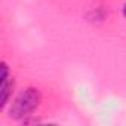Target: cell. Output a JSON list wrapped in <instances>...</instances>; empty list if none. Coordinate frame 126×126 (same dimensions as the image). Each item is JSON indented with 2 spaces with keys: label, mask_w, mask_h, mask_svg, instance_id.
<instances>
[{
  "label": "cell",
  "mask_w": 126,
  "mask_h": 126,
  "mask_svg": "<svg viewBox=\"0 0 126 126\" xmlns=\"http://www.w3.org/2000/svg\"><path fill=\"white\" fill-rule=\"evenodd\" d=\"M123 15H125V16H126V5H125V6H123Z\"/></svg>",
  "instance_id": "obj_3"
},
{
  "label": "cell",
  "mask_w": 126,
  "mask_h": 126,
  "mask_svg": "<svg viewBox=\"0 0 126 126\" xmlns=\"http://www.w3.org/2000/svg\"><path fill=\"white\" fill-rule=\"evenodd\" d=\"M14 77L11 76L9 67L8 64L3 61L2 62V79H0V110H5L12 92H14Z\"/></svg>",
  "instance_id": "obj_2"
},
{
  "label": "cell",
  "mask_w": 126,
  "mask_h": 126,
  "mask_svg": "<svg viewBox=\"0 0 126 126\" xmlns=\"http://www.w3.org/2000/svg\"><path fill=\"white\" fill-rule=\"evenodd\" d=\"M42 104V94L37 88L28 86L25 88L11 104L9 117L14 120H25L27 117L33 116V113Z\"/></svg>",
  "instance_id": "obj_1"
}]
</instances>
